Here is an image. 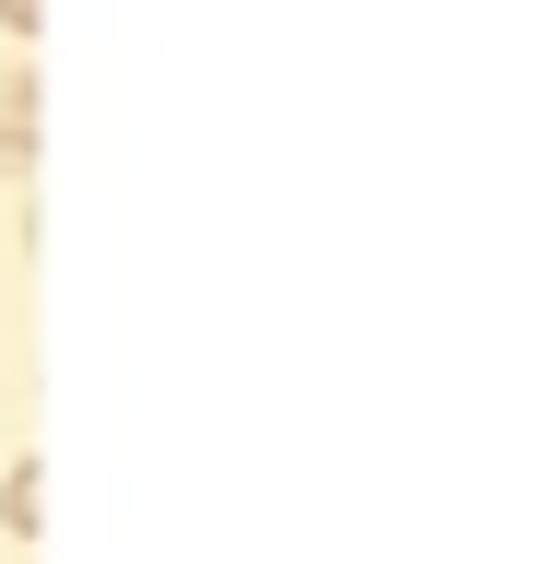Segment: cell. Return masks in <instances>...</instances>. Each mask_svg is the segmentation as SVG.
I'll use <instances>...</instances> for the list:
<instances>
[{
    "instance_id": "1",
    "label": "cell",
    "mask_w": 541,
    "mask_h": 564,
    "mask_svg": "<svg viewBox=\"0 0 541 564\" xmlns=\"http://www.w3.org/2000/svg\"><path fill=\"white\" fill-rule=\"evenodd\" d=\"M24 165H36V83L12 70L0 83V176H24Z\"/></svg>"
},
{
    "instance_id": "2",
    "label": "cell",
    "mask_w": 541,
    "mask_h": 564,
    "mask_svg": "<svg viewBox=\"0 0 541 564\" xmlns=\"http://www.w3.org/2000/svg\"><path fill=\"white\" fill-rule=\"evenodd\" d=\"M0 24H12V35H36V24H47V0H0Z\"/></svg>"
}]
</instances>
